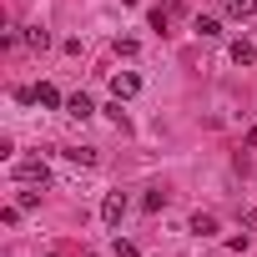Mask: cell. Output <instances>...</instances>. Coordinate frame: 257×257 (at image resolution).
<instances>
[{
    "label": "cell",
    "instance_id": "8fae6325",
    "mask_svg": "<svg viewBox=\"0 0 257 257\" xmlns=\"http://www.w3.org/2000/svg\"><path fill=\"white\" fill-rule=\"evenodd\" d=\"M16 207H21V212H36V207H41V192H31V187L21 182V192H16Z\"/></svg>",
    "mask_w": 257,
    "mask_h": 257
},
{
    "label": "cell",
    "instance_id": "52a82bcc",
    "mask_svg": "<svg viewBox=\"0 0 257 257\" xmlns=\"http://www.w3.org/2000/svg\"><path fill=\"white\" fill-rule=\"evenodd\" d=\"M192 31H197L202 41H212V36H222V26H217V16H197V21H192Z\"/></svg>",
    "mask_w": 257,
    "mask_h": 257
},
{
    "label": "cell",
    "instance_id": "7a4b0ae2",
    "mask_svg": "<svg viewBox=\"0 0 257 257\" xmlns=\"http://www.w3.org/2000/svg\"><path fill=\"white\" fill-rule=\"evenodd\" d=\"M137 91H142V76H137V71H116V76H111V96H116V101H132Z\"/></svg>",
    "mask_w": 257,
    "mask_h": 257
},
{
    "label": "cell",
    "instance_id": "5b68a950",
    "mask_svg": "<svg viewBox=\"0 0 257 257\" xmlns=\"http://www.w3.org/2000/svg\"><path fill=\"white\" fill-rule=\"evenodd\" d=\"M232 61H237V66H257V46H252L247 36H242V41H232Z\"/></svg>",
    "mask_w": 257,
    "mask_h": 257
},
{
    "label": "cell",
    "instance_id": "30bf717a",
    "mask_svg": "<svg viewBox=\"0 0 257 257\" xmlns=\"http://www.w3.org/2000/svg\"><path fill=\"white\" fill-rule=\"evenodd\" d=\"M66 157L76 167H96V147H66Z\"/></svg>",
    "mask_w": 257,
    "mask_h": 257
},
{
    "label": "cell",
    "instance_id": "2e32d148",
    "mask_svg": "<svg viewBox=\"0 0 257 257\" xmlns=\"http://www.w3.org/2000/svg\"><path fill=\"white\" fill-rule=\"evenodd\" d=\"M46 257H61V252H46Z\"/></svg>",
    "mask_w": 257,
    "mask_h": 257
},
{
    "label": "cell",
    "instance_id": "277c9868",
    "mask_svg": "<svg viewBox=\"0 0 257 257\" xmlns=\"http://www.w3.org/2000/svg\"><path fill=\"white\" fill-rule=\"evenodd\" d=\"M66 116H76V121H86V116H96V106H91V96H66Z\"/></svg>",
    "mask_w": 257,
    "mask_h": 257
},
{
    "label": "cell",
    "instance_id": "4fadbf2b",
    "mask_svg": "<svg viewBox=\"0 0 257 257\" xmlns=\"http://www.w3.org/2000/svg\"><path fill=\"white\" fill-rule=\"evenodd\" d=\"M142 207H147V212H162V207H167V192H147V202H142Z\"/></svg>",
    "mask_w": 257,
    "mask_h": 257
},
{
    "label": "cell",
    "instance_id": "ba28073f",
    "mask_svg": "<svg viewBox=\"0 0 257 257\" xmlns=\"http://www.w3.org/2000/svg\"><path fill=\"white\" fill-rule=\"evenodd\" d=\"M21 41H26L31 51H46V46H51V31H41V26H31V31H26Z\"/></svg>",
    "mask_w": 257,
    "mask_h": 257
},
{
    "label": "cell",
    "instance_id": "e0dca14e",
    "mask_svg": "<svg viewBox=\"0 0 257 257\" xmlns=\"http://www.w3.org/2000/svg\"><path fill=\"white\" fill-rule=\"evenodd\" d=\"M91 257H96V252H91Z\"/></svg>",
    "mask_w": 257,
    "mask_h": 257
},
{
    "label": "cell",
    "instance_id": "6da1fadb",
    "mask_svg": "<svg viewBox=\"0 0 257 257\" xmlns=\"http://www.w3.org/2000/svg\"><path fill=\"white\" fill-rule=\"evenodd\" d=\"M16 182H26V187H46V182H51V167H46L41 157H21V162H16Z\"/></svg>",
    "mask_w": 257,
    "mask_h": 257
},
{
    "label": "cell",
    "instance_id": "9a60e30c",
    "mask_svg": "<svg viewBox=\"0 0 257 257\" xmlns=\"http://www.w3.org/2000/svg\"><path fill=\"white\" fill-rule=\"evenodd\" d=\"M247 147H257V126H247Z\"/></svg>",
    "mask_w": 257,
    "mask_h": 257
},
{
    "label": "cell",
    "instance_id": "9c48e42d",
    "mask_svg": "<svg viewBox=\"0 0 257 257\" xmlns=\"http://www.w3.org/2000/svg\"><path fill=\"white\" fill-rule=\"evenodd\" d=\"M36 101H41V106H51V111H56V106H66V101H61V91H56V86H46V81L36 86Z\"/></svg>",
    "mask_w": 257,
    "mask_h": 257
},
{
    "label": "cell",
    "instance_id": "5bb4252c",
    "mask_svg": "<svg viewBox=\"0 0 257 257\" xmlns=\"http://www.w3.org/2000/svg\"><path fill=\"white\" fill-rule=\"evenodd\" d=\"M111 252H116V257H137V247L126 242V237H116V242H111Z\"/></svg>",
    "mask_w": 257,
    "mask_h": 257
},
{
    "label": "cell",
    "instance_id": "7c38bea8",
    "mask_svg": "<svg viewBox=\"0 0 257 257\" xmlns=\"http://www.w3.org/2000/svg\"><path fill=\"white\" fill-rule=\"evenodd\" d=\"M192 232H197V237H212V232H217V217H212V212H197V217H192Z\"/></svg>",
    "mask_w": 257,
    "mask_h": 257
},
{
    "label": "cell",
    "instance_id": "3957f363",
    "mask_svg": "<svg viewBox=\"0 0 257 257\" xmlns=\"http://www.w3.org/2000/svg\"><path fill=\"white\" fill-rule=\"evenodd\" d=\"M121 217H126V192H106V202H101V222H106V227H121Z\"/></svg>",
    "mask_w": 257,
    "mask_h": 257
},
{
    "label": "cell",
    "instance_id": "8992f818",
    "mask_svg": "<svg viewBox=\"0 0 257 257\" xmlns=\"http://www.w3.org/2000/svg\"><path fill=\"white\" fill-rule=\"evenodd\" d=\"M227 16L232 21H252L257 16V0H227Z\"/></svg>",
    "mask_w": 257,
    "mask_h": 257
}]
</instances>
